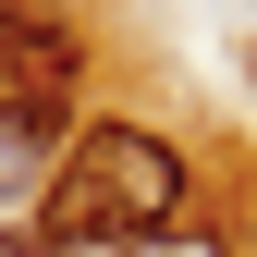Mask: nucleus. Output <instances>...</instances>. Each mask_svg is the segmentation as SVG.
Returning <instances> with one entry per match:
<instances>
[{
    "label": "nucleus",
    "instance_id": "obj_1",
    "mask_svg": "<svg viewBox=\"0 0 257 257\" xmlns=\"http://www.w3.org/2000/svg\"><path fill=\"white\" fill-rule=\"evenodd\" d=\"M184 184H196V159H184L172 135H147V122H74V147H61V172L37 196V233L61 257L147 245V233H172Z\"/></svg>",
    "mask_w": 257,
    "mask_h": 257
},
{
    "label": "nucleus",
    "instance_id": "obj_2",
    "mask_svg": "<svg viewBox=\"0 0 257 257\" xmlns=\"http://www.w3.org/2000/svg\"><path fill=\"white\" fill-rule=\"evenodd\" d=\"M49 172H61V135H49V122H25V110H0V208H37Z\"/></svg>",
    "mask_w": 257,
    "mask_h": 257
},
{
    "label": "nucleus",
    "instance_id": "obj_3",
    "mask_svg": "<svg viewBox=\"0 0 257 257\" xmlns=\"http://www.w3.org/2000/svg\"><path fill=\"white\" fill-rule=\"evenodd\" d=\"M37 37H61L49 0H0V49H37Z\"/></svg>",
    "mask_w": 257,
    "mask_h": 257
},
{
    "label": "nucleus",
    "instance_id": "obj_4",
    "mask_svg": "<svg viewBox=\"0 0 257 257\" xmlns=\"http://www.w3.org/2000/svg\"><path fill=\"white\" fill-rule=\"evenodd\" d=\"M135 257H233V245H220V233H147Z\"/></svg>",
    "mask_w": 257,
    "mask_h": 257
},
{
    "label": "nucleus",
    "instance_id": "obj_5",
    "mask_svg": "<svg viewBox=\"0 0 257 257\" xmlns=\"http://www.w3.org/2000/svg\"><path fill=\"white\" fill-rule=\"evenodd\" d=\"M0 257H61V245L37 233V220H0Z\"/></svg>",
    "mask_w": 257,
    "mask_h": 257
}]
</instances>
